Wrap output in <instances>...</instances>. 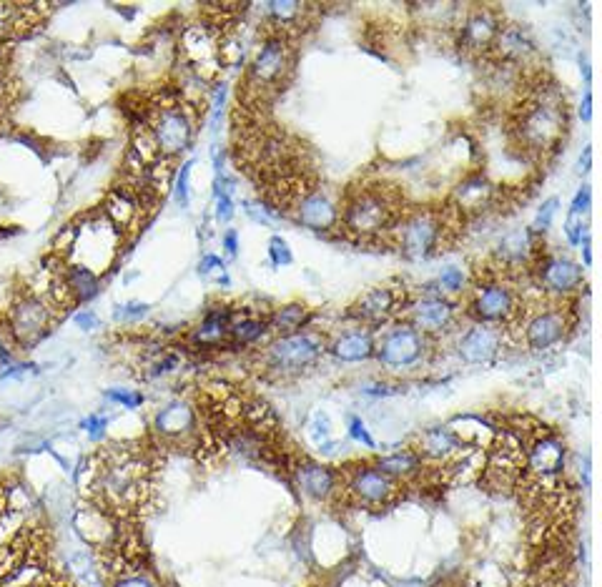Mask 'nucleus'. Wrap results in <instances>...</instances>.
Returning <instances> with one entry per match:
<instances>
[{"instance_id": "obj_15", "label": "nucleus", "mask_w": 602, "mask_h": 587, "mask_svg": "<svg viewBox=\"0 0 602 587\" xmlns=\"http://www.w3.org/2000/svg\"><path fill=\"white\" fill-rule=\"evenodd\" d=\"M344 492L357 505L384 507L397 497V482L377 467H357V470L349 472Z\"/></svg>"}, {"instance_id": "obj_9", "label": "nucleus", "mask_w": 602, "mask_h": 587, "mask_svg": "<svg viewBox=\"0 0 602 587\" xmlns=\"http://www.w3.org/2000/svg\"><path fill=\"white\" fill-rule=\"evenodd\" d=\"M221 31L211 23L189 26L181 36V56L199 81H214L221 71Z\"/></svg>"}, {"instance_id": "obj_19", "label": "nucleus", "mask_w": 602, "mask_h": 587, "mask_svg": "<svg viewBox=\"0 0 602 587\" xmlns=\"http://www.w3.org/2000/svg\"><path fill=\"white\" fill-rule=\"evenodd\" d=\"M146 206V199H143L136 186L128 181V184L116 186V189L108 191L106 201H103V216L123 234V231H128L133 224L141 221V214Z\"/></svg>"}, {"instance_id": "obj_26", "label": "nucleus", "mask_w": 602, "mask_h": 587, "mask_svg": "<svg viewBox=\"0 0 602 587\" xmlns=\"http://www.w3.org/2000/svg\"><path fill=\"white\" fill-rule=\"evenodd\" d=\"M417 455L434 462H442V465H449V462L462 455V442L449 427L427 429V432L422 434V439H419Z\"/></svg>"}, {"instance_id": "obj_37", "label": "nucleus", "mask_w": 602, "mask_h": 587, "mask_svg": "<svg viewBox=\"0 0 602 587\" xmlns=\"http://www.w3.org/2000/svg\"><path fill=\"white\" fill-rule=\"evenodd\" d=\"M11 587H63V585L58 580H53L51 575H46L43 570H33L31 567V577H28L26 582H21L16 577V582H13Z\"/></svg>"}, {"instance_id": "obj_17", "label": "nucleus", "mask_w": 602, "mask_h": 587, "mask_svg": "<svg viewBox=\"0 0 602 587\" xmlns=\"http://www.w3.org/2000/svg\"><path fill=\"white\" fill-rule=\"evenodd\" d=\"M374 349H377L379 359H382V364H387V367H412V364H417L419 359H422L424 334H419L414 327L402 324V327L397 329H389L382 342H379V347Z\"/></svg>"}, {"instance_id": "obj_27", "label": "nucleus", "mask_w": 602, "mask_h": 587, "mask_svg": "<svg viewBox=\"0 0 602 587\" xmlns=\"http://www.w3.org/2000/svg\"><path fill=\"white\" fill-rule=\"evenodd\" d=\"M590 189H582L577 191L575 201H572L570 206V216H567V224H565V234L567 239H570L572 246H580L582 239H587L590 236Z\"/></svg>"}, {"instance_id": "obj_7", "label": "nucleus", "mask_w": 602, "mask_h": 587, "mask_svg": "<svg viewBox=\"0 0 602 587\" xmlns=\"http://www.w3.org/2000/svg\"><path fill=\"white\" fill-rule=\"evenodd\" d=\"M470 307L480 324H490V327L507 324V327H512L522 309V299L517 297V291L507 281H502V274H497L490 266V269L482 271V284H477L472 291Z\"/></svg>"}, {"instance_id": "obj_5", "label": "nucleus", "mask_w": 602, "mask_h": 587, "mask_svg": "<svg viewBox=\"0 0 602 587\" xmlns=\"http://www.w3.org/2000/svg\"><path fill=\"white\" fill-rule=\"evenodd\" d=\"M291 68H294V38L266 26L264 38H261L254 58H251L249 71H246L244 86H241L244 88V103H239V106L261 111V106L284 88L286 78L291 76Z\"/></svg>"}, {"instance_id": "obj_25", "label": "nucleus", "mask_w": 602, "mask_h": 587, "mask_svg": "<svg viewBox=\"0 0 602 587\" xmlns=\"http://www.w3.org/2000/svg\"><path fill=\"white\" fill-rule=\"evenodd\" d=\"M294 475L301 492L312 497V500H329L339 490V477L329 467L314 465V462H301L294 470Z\"/></svg>"}, {"instance_id": "obj_36", "label": "nucleus", "mask_w": 602, "mask_h": 587, "mask_svg": "<svg viewBox=\"0 0 602 587\" xmlns=\"http://www.w3.org/2000/svg\"><path fill=\"white\" fill-rule=\"evenodd\" d=\"M106 397L111 399V402L123 404L126 409H136V407H141V404H143V394L126 392V389H108Z\"/></svg>"}, {"instance_id": "obj_10", "label": "nucleus", "mask_w": 602, "mask_h": 587, "mask_svg": "<svg viewBox=\"0 0 602 587\" xmlns=\"http://www.w3.org/2000/svg\"><path fill=\"white\" fill-rule=\"evenodd\" d=\"M502 31V16L495 8L475 6L457 26V48L472 58H492L497 36Z\"/></svg>"}, {"instance_id": "obj_11", "label": "nucleus", "mask_w": 602, "mask_h": 587, "mask_svg": "<svg viewBox=\"0 0 602 587\" xmlns=\"http://www.w3.org/2000/svg\"><path fill=\"white\" fill-rule=\"evenodd\" d=\"M322 352V342H319L314 334L294 332L284 334V337H279L276 342L269 344V349H266V362H269V367L274 369V372L296 374L301 372V369L312 367Z\"/></svg>"}, {"instance_id": "obj_13", "label": "nucleus", "mask_w": 602, "mask_h": 587, "mask_svg": "<svg viewBox=\"0 0 602 587\" xmlns=\"http://www.w3.org/2000/svg\"><path fill=\"white\" fill-rule=\"evenodd\" d=\"M540 236L530 229H515L500 241L495 256H492V269L502 276H520L522 271L530 274L532 264L542 254Z\"/></svg>"}, {"instance_id": "obj_44", "label": "nucleus", "mask_w": 602, "mask_h": 587, "mask_svg": "<svg viewBox=\"0 0 602 587\" xmlns=\"http://www.w3.org/2000/svg\"><path fill=\"white\" fill-rule=\"evenodd\" d=\"M11 332L0 329V364L11 362Z\"/></svg>"}, {"instance_id": "obj_28", "label": "nucleus", "mask_w": 602, "mask_h": 587, "mask_svg": "<svg viewBox=\"0 0 602 587\" xmlns=\"http://www.w3.org/2000/svg\"><path fill=\"white\" fill-rule=\"evenodd\" d=\"M334 354L339 359H344V362H362V359L374 354V337L369 332H364V329L344 334V337H339L334 342Z\"/></svg>"}, {"instance_id": "obj_22", "label": "nucleus", "mask_w": 602, "mask_h": 587, "mask_svg": "<svg viewBox=\"0 0 602 587\" xmlns=\"http://www.w3.org/2000/svg\"><path fill=\"white\" fill-rule=\"evenodd\" d=\"M261 13L266 18V26L296 38L309 26L307 18L312 16L314 8L309 3H296V0H284V3L276 0V3H264V11Z\"/></svg>"}, {"instance_id": "obj_41", "label": "nucleus", "mask_w": 602, "mask_h": 587, "mask_svg": "<svg viewBox=\"0 0 602 587\" xmlns=\"http://www.w3.org/2000/svg\"><path fill=\"white\" fill-rule=\"evenodd\" d=\"M148 312V304L131 302L126 307H116V319H138Z\"/></svg>"}, {"instance_id": "obj_14", "label": "nucleus", "mask_w": 602, "mask_h": 587, "mask_svg": "<svg viewBox=\"0 0 602 587\" xmlns=\"http://www.w3.org/2000/svg\"><path fill=\"white\" fill-rule=\"evenodd\" d=\"M522 329H525V342L530 349L540 352V349L555 347V344H560L565 339L567 329H570V309H565L562 304L545 302L537 312L522 319Z\"/></svg>"}, {"instance_id": "obj_39", "label": "nucleus", "mask_w": 602, "mask_h": 587, "mask_svg": "<svg viewBox=\"0 0 602 587\" xmlns=\"http://www.w3.org/2000/svg\"><path fill=\"white\" fill-rule=\"evenodd\" d=\"M312 434H314V439H317V445L329 447V422L324 414H314Z\"/></svg>"}, {"instance_id": "obj_34", "label": "nucleus", "mask_w": 602, "mask_h": 587, "mask_svg": "<svg viewBox=\"0 0 602 587\" xmlns=\"http://www.w3.org/2000/svg\"><path fill=\"white\" fill-rule=\"evenodd\" d=\"M269 256H271V261H274L276 266H286V264H291V261H294L289 244H286V241L281 239V236H271V241H269Z\"/></svg>"}, {"instance_id": "obj_49", "label": "nucleus", "mask_w": 602, "mask_h": 587, "mask_svg": "<svg viewBox=\"0 0 602 587\" xmlns=\"http://www.w3.org/2000/svg\"><path fill=\"white\" fill-rule=\"evenodd\" d=\"M590 103H592V93L587 91L585 93V101H582V118H585V121H590Z\"/></svg>"}, {"instance_id": "obj_40", "label": "nucleus", "mask_w": 602, "mask_h": 587, "mask_svg": "<svg viewBox=\"0 0 602 587\" xmlns=\"http://www.w3.org/2000/svg\"><path fill=\"white\" fill-rule=\"evenodd\" d=\"M349 434H352L357 442H362L364 447H374V439L369 437V432H367V427H364L362 419H357V417L349 419Z\"/></svg>"}, {"instance_id": "obj_6", "label": "nucleus", "mask_w": 602, "mask_h": 587, "mask_svg": "<svg viewBox=\"0 0 602 587\" xmlns=\"http://www.w3.org/2000/svg\"><path fill=\"white\" fill-rule=\"evenodd\" d=\"M141 123L146 126L148 136L154 141L156 151L164 161L176 159L191 146L194 138V113L189 103H184V96L179 93H166L156 98L143 113Z\"/></svg>"}, {"instance_id": "obj_21", "label": "nucleus", "mask_w": 602, "mask_h": 587, "mask_svg": "<svg viewBox=\"0 0 602 587\" xmlns=\"http://www.w3.org/2000/svg\"><path fill=\"white\" fill-rule=\"evenodd\" d=\"M156 432L169 442H184L194 437L196 432V414L184 399H171L169 404L159 409L156 414Z\"/></svg>"}, {"instance_id": "obj_30", "label": "nucleus", "mask_w": 602, "mask_h": 587, "mask_svg": "<svg viewBox=\"0 0 602 587\" xmlns=\"http://www.w3.org/2000/svg\"><path fill=\"white\" fill-rule=\"evenodd\" d=\"M377 470L389 477H414L422 472V457L417 452H399V455L384 457Z\"/></svg>"}, {"instance_id": "obj_38", "label": "nucleus", "mask_w": 602, "mask_h": 587, "mask_svg": "<svg viewBox=\"0 0 602 587\" xmlns=\"http://www.w3.org/2000/svg\"><path fill=\"white\" fill-rule=\"evenodd\" d=\"M191 161H186L184 166H181V174L179 181H176V201H179V206H189V176H191Z\"/></svg>"}, {"instance_id": "obj_18", "label": "nucleus", "mask_w": 602, "mask_h": 587, "mask_svg": "<svg viewBox=\"0 0 602 587\" xmlns=\"http://www.w3.org/2000/svg\"><path fill=\"white\" fill-rule=\"evenodd\" d=\"M404 299H407V294H404V289H399V286H374V289H369L367 294L359 297L352 314L357 319H362L364 324L379 327V324H387L389 319L404 307Z\"/></svg>"}, {"instance_id": "obj_32", "label": "nucleus", "mask_w": 602, "mask_h": 587, "mask_svg": "<svg viewBox=\"0 0 602 587\" xmlns=\"http://www.w3.org/2000/svg\"><path fill=\"white\" fill-rule=\"evenodd\" d=\"M266 329H269V322H264V319L244 317V319H239L236 324H231L229 332L234 334V339L239 344H251V342H256V339L264 337Z\"/></svg>"}, {"instance_id": "obj_2", "label": "nucleus", "mask_w": 602, "mask_h": 587, "mask_svg": "<svg viewBox=\"0 0 602 587\" xmlns=\"http://www.w3.org/2000/svg\"><path fill=\"white\" fill-rule=\"evenodd\" d=\"M404 206L402 189L387 181H374L359 189H349L339 199V234L357 244H377L389 239L402 219Z\"/></svg>"}, {"instance_id": "obj_35", "label": "nucleus", "mask_w": 602, "mask_h": 587, "mask_svg": "<svg viewBox=\"0 0 602 587\" xmlns=\"http://www.w3.org/2000/svg\"><path fill=\"white\" fill-rule=\"evenodd\" d=\"M439 286H442L444 291H462V286H465V274H462V269H457V266H447V269L442 271V276H439Z\"/></svg>"}, {"instance_id": "obj_29", "label": "nucleus", "mask_w": 602, "mask_h": 587, "mask_svg": "<svg viewBox=\"0 0 602 587\" xmlns=\"http://www.w3.org/2000/svg\"><path fill=\"white\" fill-rule=\"evenodd\" d=\"M231 329V312L229 309H211L194 332V342L199 344H216L224 339V334Z\"/></svg>"}, {"instance_id": "obj_42", "label": "nucleus", "mask_w": 602, "mask_h": 587, "mask_svg": "<svg viewBox=\"0 0 602 587\" xmlns=\"http://www.w3.org/2000/svg\"><path fill=\"white\" fill-rule=\"evenodd\" d=\"M234 216V204H231V196L226 191H221L219 201H216V219L219 221H231Z\"/></svg>"}, {"instance_id": "obj_24", "label": "nucleus", "mask_w": 602, "mask_h": 587, "mask_svg": "<svg viewBox=\"0 0 602 587\" xmlns=\"http://www.w3.org/2000/svg\"><path fill=\"white\" fill-rule=\"evenodd\" d=\"M502 342V334L490 324H477L462 337L460 357L470 364H487L497 354Z\"/></svg>"}, {"instance_id": "obj_8", "label": "nucleus", "mask_w": 602, "mask_h": 587, "mask_svg": "<svg viewBox=\"0 0 602 587\" xmlns=\"http://www.w3.org/2000/svg\"><path fill=\"white\" fill-rule=\"evenodd\" d=\"M535 289L545 297L562 299L582 286V266L560 251H545L537 256L530 269Z\"/></svg>"}, {"instance_id": "obj_20", "label": "nucleus", "mask_w": 602, "mask_h": 587, "mask_svg": "<svg viewBox=\"0 0 602 587\" xmlns=\"http://www.w3.org/2000/svg\"><path fill=\"white\" fill-rule=\"evenodd\" d=\"M497 199V189L487 181L485 174H472L462 181L460 186L452 194L449 204L455 206L462 216L482 214V211L490 209Z\"/></svg>"}, {"instance_id": "obj_31", "label": "nucleus", "mask_w": 602, "mask_h": 587, "mask_svg": "<svg viewBox=\"0 0 602 587\" xmlns=\"http://www.w3.org/2000/svg\"><path fill=\"white\" fill-rule=\"evenodd\" d=\"M304 319H307V309L299 307V304H291V307L279 309V312L269 319V327L281 334H294L296 329L304 324Z\"/></svg>"}, {"instance_id": "obj_23", "label": "nucleus", "mask_w": 602, "mask_h": 587, "mask_svg": "<svg viewBox=\"0 0 602 587\" xmlns=\"http://www.w3.org/2000/svg\"><path fill=\"white\" fill-rule=\"evenodd\" d=\"M455 307L442 297H424L412 304V327L419 334H437L449 327Z\"/></svg>"}, {"instance_id": "obj_47", "label": "nucleus", "mask_w": 602, "mask_h": 587, "mask_svg": "<svg viewBox=\"0 0 602 587\" xmlns=\"http://www.w3.org/2000/svg\"><path fill=\"white\" fill-rule=\"evenodd\" d=\"M103 427H106V419L101 417H91L83 422V429H91L93 437H98V434H103Z\"/></svg>"}, {"instance_id": "obj_46", "label": "nucleus", "mask_w": 602, "mask_h": 587, "mask_svg": "<svg viewBox=\"0 0 602 587\" xmlns=\"http://www.w3.org/2000/svg\"><path fill=\"white\" fill-rule=\"evenodd\" d=\"M116 587H154V585L141 575H126L116 582Z\"/></svg>"}, {"instance_id": "obj_45", "label": "nucleus", "mask_w": 602, "mask_h": 587, "mask_svg": "<svg viewBox=\"0 0 602 587\" xmlns=\"http://www.w3.org/2000/svg\"><path fill=\"white\" fill-rule=\"evenodd\" d=\"M76 324L81 329H86V332H91V329L98 327V317L93 312H78L76 314Z\"/></svg>"}, {"instance_id": "obj_43", "label": "nucleus", "mask_w": 602, "mask_h": 587, "mask_svg": "<svg viewBox=\"0 0 602 587\" xmlns=\"http://www.w3.org/2000/svg\"><path fill=\"white\" fill-rule=\"evenodd\" d=\"M214 271L224 274V261H221L219 256H214V254L204 256V259H201V264H199V274L209 276V274H214Z\"/></svg>"}, {"instance_id": "obj_12", "label": "nucleus", "mask_w": 602, "mask_h": 587, "mask_svg": "<svg viewBox=\"0 0 602 587\" xmlns=\"http://www.w3.org/2000/svg\"><path fill=\"white\" fill-rule=\"evenodd\" d=\"M11 337L13 342H18L21 347H33L41 342L48 334L53 324V309L48 307V302H43L36 294H23L11 309Z\"/></svg>"}, {"instance_id": "obj_48", "label": "nucleus", "mask_w": 602, "mask_h": 587, "mask_svg": "<svg viewBox=\"0 0 602 587\" xmlns=\"http://www.w3.org/2000/svg\"><path fill=\"white\" fill-rule=\"evenodd\" d=\"M224 246H226V251H229L231 256H236V251H239V241H236V231L234 229H229L224 234Z\"/></svg>"}, {"instance_id": "obj_4", "label": "nucleus", "mask_w": 602, "mask_h": 587, "mask_svg": "<svg viewBox=\"0 0 602 587\" xmlns=\"http://www.w3.org/2000/svg\"><path fill=\"white\" fill-rule=\"evenodd\" d=\"M462 224L465 216L452 204L444 209H407L389 241L409 259H429L455 244Z\"/></svg>"}, {"instance_id": "obj_16", "label": "nucleus", "mask_w": 602, "mask_h": 587, "mask_svg": "<svg viewBox=\"0 0 602 587\" xmlns=\"http://www.w3.org/2000/svg\"><path fill=\"white\" fill-rule=\"evenodd\" d=\"M291 219L299 221L312 231H337L339 229V201L322 186H314L312 191L301 196L289 211Z\"/></svg>"}, {"instance_id": "obj_33", "label": "nucleus", "mask_w": 602, "mask_h": 587, "mask_svg": "<svg viewBox=\"0 0 602 587\" xmlns=\"http://www.w3.org/2000/svg\"><path fill=\"white\" fill-rule=\"evenodd\" d=\"M557 206H560V201L557 199H547L545 204H542V209L537 211V219H535V224L530 226V231L532 234H545L547 229H550V224H552V219H555V214H557Z\"/></svg>"}, {"instance_id": "obj_3", "label": "nucleus", "mask_w": 602, "mask_h": 587, "mask_svg": "<svg viewBox=\"0 0 602 587\" xmlns=\"http://www.w3.org/2000/svg\"><path fill=\"white\" fill-rule=\"evenodd\" d=\"M148 487V465L141 452L108 447L93 467V497L101 510H136Z\"/></svg>"}, {"instance_id": "obj_1", "label": "nucleus", "mask_w": 602, "mask_h": 587, "mask_svg": "<svg viewBox=\"0 0 602 587\" xmlns=\"http://www.w3.org/2000/svg\"><path fill=\"white\" fill-rule=\"evenodd\" d=\"M567 101L560 88L537 71L527 76L525 91L520 88V101L510 116V136L525 156L545 161L557 154L567 133Z\"/></svg>"}]
</instances>
